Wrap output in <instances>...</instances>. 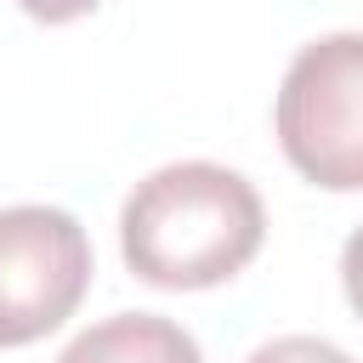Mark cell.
I'll list each match as a JSON object with an SVG mask.
<instances>
[{
  "label": "cell",
  "mask_w": 363,
  "mask_h": 363,
  "mask_svg": "<svg viewBox=\"0 0 363 363\" xmlns=\"http://www.w3.org/2000/svg\"><path fill=\"white\" fill-rule=\"evenodd\" d=\"M340 284H346V301H352V312L363 318V227L346 238V250H340Z\"/></svg>",
  "instance_id": "8992f818"
},
{
  "label": "cell",
  "mask_w": 363,
  "mask_h": 363,
  "mask_svg": "<svg viewBox=\"0 0 363 363\" xmlns=\"http://www.w3.org/2000/svg\"><path fill=\"white\" fill-rule=\"evenodd\" d=\"M284 159L329 193L363 187V34H323L295 51L272 102Z\"/></svg>",
  "instance_id": "7a4b0ae2"
},
{
  "label": "cell",
  "mask_w": 363,
  "mask_h": 363,
  "mask_svg": "<svg viewBox=\"0 0 363 363\" xmlns=\"http://www.w3.org/2000/svg\"><path fill=\"white\" fill-rule=\"evenodd\" d=\"M91 289V238L57 204L0 210V346H28L74 318Z\"/></svg>",
  "instance_id": "3957f363"
},
{
  "label": "cell",
  "mask_w": 363,
  "mask_h": 363,
  "mask_svg": "<svg viewBox=\"0 0 363 363\" xmlns=\"http://www.w3.org/2000/svg\"><path fill=\"white\" fill-rule=\"evenodd\" d=\"M57 363H204L199 340L159 312H113L79 329Z\"/></svg>",
  "instance_id": "277c9868"
},
{
  "label": "cell",
  "mask_w": 363,
  "mask_h": 363,
  "mask_svg": "<svg viewBox=\"0 0 363 363\" xmlns=\"http://www.w3.org/2000/svg\"><path fill=\"white\" fill-rule=\"evenodd\" d=\"M28 17H40V23H74V17H85V11H96V0H17Z\"/></svg>",
  "instance_id": "52a82bcc"
},
{
  "label": "cell",
  "mask_w": 363,
  "mask_h": 363,
  "mask_svg": "<svg viewBox=\"0 0 363 363\" xmlns=\"http://www.w3.org/2000/svg\"><path fill=\"white\" fill-rule=\"evenodd\" d=\"M267 238L261 193L210 159L142 176L119 210L125 267L153 289H210L255 261Z\"/></svg>",
  "instance_id": "6da1fadb"
},
{
  "label": "cell",
  "mask_w": 363,
  "mask_h": 363,
  "mask_svg": "<svg viewBox=\"0 0 363 363\" xmlns=\"http://www.w3.org/2000/svg\"><path fill=\"white\" fill-rule=\"evenodd\" d=\"M250 363H357V357L340 352L335 340H318V335H278V340L255 346Z\"/></svg>",
  "instance_id": "5b68a950"
}]
</instances>
